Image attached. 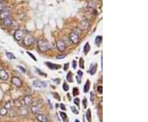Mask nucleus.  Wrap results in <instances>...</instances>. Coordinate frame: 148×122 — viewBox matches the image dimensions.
I'll use <instances>...</instances> for the list:
<instances>
[{"label": "nucleus", "mask_w": 148, "mask_h": 122, "mask_svg": "<svg viewBox=\"0 0 148 122\" xmlns=\"http://www.w3.org/2000/svg\"><path fill=\"white\" fill-rule=\"evenodd\" d=\"M60 107L62 108V110H63V111H65V110H66V107H65V105L63 104V103H61V104H60Z\"/></svg>", "instance_id": "f704fd0d"}, {"label": "nucleus", "mask_w": 148, "mask_h": 122, "mask_svg": "<svg viewBox=\"0 0 148 122\" xmlns=\"http://www.w3.org/2000/svg\"><path fill=\"white\" fill-rule=\"evenodd\" d=\"M40 111V106L39 105H35V106H32L31 107V111L32 114H34V115H37Z\"/></svg>", "instance_id": "f8f14e48"}, {"label": "nucleus", "mask_w": 148, "mask_h": 122, "mask_svg": "<svg viewBox=\"0 0 148 122\" xmlns=\"http://www.w3.org/2000/svg\"><path fill=\"white\" fill-rule=\"evenodd\" d=\"M12 83L14 84L15 86L18 87V88H20V87L21 86V79L18 77H15V76H14V77H12Z\"/></svg>", "instance_id": "9b49d317"}, {"label": "nucleus", "mask_w": 148, "mask_h": 122, "mask_svg": "<svg viewBox=\"0 0 148 122\" xmlns=\"http://www.w3.org/2000/svg\"><path fill=\"white\" fill-rule=\"evenodd\" d=\"M96 64H91V67H90V73H91V75H94V74L96 73Z\"/></svg>", "instance_id": "dca6fc26"}, {"label": "nucleus", "mask_w": 148, "mask_h": 122, "mask_svg": "<svg viewBox=\"0 0 148 122\" xmlns=\"http://www.w3.org/2000/svg\"><path fill=\"white\" fill-rule=\"evenodd\" d=\"M12 103H11V102H7L6 104H5V109H7V110H11L12 109Z\"/></svg>", "instance_id": "b1692460"}, {"label": "nucleus", "mask_w": 148, "mask_h": 122, "mask_svg": "<svg viewBox=\"0 0 148 122\" xmlns=\"http://www.w3.org/2000/svg\"><path fill=\"white\" fill-rule=\"evenodd\" d=\"M75 122H79V121L78 120H76V121H75Z\"/></svg>", "instance_id": "c03bdc74"}, {"label": "nucleus", "mask_w": 148, "mask_h": 122, "mask_svg": "<svg viewBox=\"0 0 148 122\" xmlns=\"http://www.w3.org/2000/svg\"><path fill=\"white\" fill-rule=\"evenodd\" d=\"M63 89L65 90V91H68L69 86L68 85V84H67V83H63Z\"/></svg>", "instance_id": "c85d7f7f"}, {"label": "nucleus", "mask_w": 148, "mask_h": 122, "mask_svg": "<svg viewBox=\"0 0 148 122\" xmlns=\"http://www.w3.org/2000/svg\"><path fill=\"white\" fill-rule=\"evenodd\" d=\"M36 71H37V72H38V73L40 74V75H45V76L46 75H45V73H43V72H40V71H39V69H37V68H36Z\"/></svg>", "instance_id": "58836bf2"}, {"label": "nucleus", "mask_w": 148, "mask_h": 122, "mask_svg": "<svg viewBox=\"0 0 148 122\" xmlns=\"http://www.w3.org/2000/svg\"><path fill=\"white\" fill-rule=\"evenodd\" d=\"M76 78H77V83H78V84H81V82H82V79L80 78V76H79V75H77V76H76Z\"/></svg>", "instance_id": "473e14b6"}, {"label": "nucleus", "mask_w": 148, "mask_h": 122, "mask_svg": "<svg viewBox=\"0 0 148 122\" xmlns=\"http://www.w3.org/2000/svg\"><path fill=\"white\" fill-rule=\"evenodd\" d=\"M66 46H67V44L63 40H59L57 42V48H58V51L63 52L66 49Z\"/></svg>", "instance_id": "0eeeda50"}, {"label": "nucleus", "mask_w": 148, "mask_h": 122, "mask_svg": "<svg viewBox=\"0 0 148 122\" xmlns=\"http://www.w3.org/2000/svg\"><path fill=\"white\" fill-rule=\"evenodd\" d=\"M7 113V110L5 109V108H2L0 109V116H5Z\"/></svg>", "instance_id": "393cba45"}, {"label": "nucleus", "mask_w": 148, "mask_h": 122, "mask_svg": "<svg viewBox=\"0 0 148 122\" xmlns=\"http://www.w3.org/2000/svg\"><path fill=\"white\" fill-rule=\"evenodd\" d=\"M102 89H103V87H102L101 85L98 86L97 90H98V93H99V94H102V92H103V90H102Z\"/></svg>", "instance_id": "c756f323"}, {"label": "nucleus", "mask_w": 148, "mask_h": 122, "mask_svg": "<svg viewBox=\"0 0 148 122\" xmlns=\"http://www.w3.org/2000/svg\"><path fill=\"white\" fill-rule=\"evenodd\" d=\"M91 102H93L94 101V93L93 92L91 93Z\"/></svg>", "instance_id": "c9c22d12"}, {"label": "nucleus", "mask_w": 148, "mask_h": 122, "mask_svg": "<svg viewBox=\"0 0 148 122\" xmlns=\"http://www.w3.org/2000/svg\"><path fill=\"white\" fill-rule=\"evenodd\" d=\"M8 77H9V75H8V73L5 70H0V79H2V80H7L8 79Z\"/></svg>", "instance_id": "6e6552de"}, {"label": "nucleus", "mask_w": 148, "mask_h": 122, "mask_svg": "<svg viewBox=\"0 0 148 122\" xmlns=\"http://www.w3.org/2000/svg\"><path fill=\"white\" fill-rule=\"evenodd\" d=\"M36 119L38 120L39 122H47L46 116H45V115H43V114H37Z\"/></svg>", "instance_id": "4468645a"}, {"label": "nucleus", "mask_w": 148, "mask_h": 122, "mask_svg": "<svg viewBox=\"0 0 148 122\" xmlns=\"http://www.w3.org/2000/svg\"><path fill=\"white\" fill-rule=\"evenodd\" d=\"M27 54H28V55H30V56H31V58H32V59H34L35 61H36V57H34V55H33V54H31V52H27Z\"/></svg>", "instance_id": "72a5a7b5"}, {"label": "nucleus", "mask_w": 148, "mask_h": 122, "mask_svg": "<svg viewBox=\"0 0 148 122\" xmlns=\"http://www.w3.org/2000/svg\"><path fill=\"white\" fill-rule=\"evenodd\" d=\"M79 66L82 69H84L85 66H84V60H83V58H80V61H79Z\"/></svg>", "instance_id": "a878e982"}, {"label": "nucleus", "mask_w": 148, "mask_h": 122, "mask_svg": "<svg viewBox=\"0 0 148 122\" xmlns=\"http://www.w3.org/2000/svg\"><path fill=\"white\" fill-rule=\"evenodd\" d=\"M77 74H78V75H83L82 71H77Z\"/></svg>", "instance_id": "37998d69"}, {"label": "nucleus", "mask_w": 148, "mask_h": 122, "mask_svg": "<svg viewBox=\"0 0 148 122\" xmlns=\"http://www.w3.org/2000/svg\"><path fill=\"white\" fill-rule=\"evenodd\" d=\"M7 7L2 2H0V12H3V11H7Z\"/></svg>", "instance_id": "a211bd4d"}, {"label": "nucleus", "mask_w": 148, "mask_h": 122, "mask_svg": "<svg viewBox=\"0 0 148 122\" xmlns=\"http://www.w3.org/2000/svg\"><path fill=\"white\" fill-rule=\"evenodd\" d=\"M18 68H19V69H20V71H22V72H24V73L26 72V70H25V69H24L23 67H18Z\"/></svg>", "instance_id": "a19ab883"}, {"label": "nucleus", "mask_w": 148, "mask_h": 122, "mask_svg": "<svg viewBox=\"0 0 148 122\" xmlns=\"http://www.w3.org/2000/svg\"><path fill=\"white\" fill-rule=\"evenodd\" d=\"M46 83L44 81H41V80H34L33 81V86L35 88H38V89H41V88H45V87H46Z\"/></svg>", "instance_id": "39448f33"}, {"label": "nucleus", "mask_w": 148, "mask_h": 122, "mask_svg": "<svg viewBox=\"0 0 148 122\" xmlns=\"http://www.w3.org/2000/svg\"><path fill=\"white\" fill-rule=\"evenodd\" d=\"M78 89L77 88H73V90H72V94H73V96H77L78 95Z\"/></svg>", "instance_id": "cd10ccee"}, {"label": "nucleus", "mask_w": 148, "mask_h": 122, "mask_svg": "<svg viewBox=\"0 0 148 122\" xmlns=\"http://www.w3.org/2000/svg\"><path fill=\"white\" fill-rule=\"evenodd\" d=\"M66 57V55H58V57H57V59H63V58H65Z\"/></svg>", "instance_id": "2f4dec72"}, {"label": "nucleus", "mask_w": 148, "mask_h": 122, "mask_svg": "<svg viewBox=\"0 0 148 122\" xmlns=\"http://www.w3.org/2000/svg\"><path fill=\"white\" fill-rule=\"evenodd\" d=\"M90 85H91L90 81L87 80V83H86V84H85V86H84V92L85 93H87L89 91V89H90Z\"/></svg>", "instance_id": "6ab92c4d"}, {"label": "nucleus", "mask_w": 148, "mask_h": 122, "mask_svg": "<svg viewBox=\"0 0 148 122\" xmlns=\"http://www.w3.org/2000/svg\"><path fill=\"white\" fill-rule=\"evenodd\" d=\"M72 72H68V75H67V79H68V81L69 82V83H72Z\"/></svg>", "instance_id": "4be33fe9"}, {"label": "nucleus", "mask_w": 148, "mask_h": 122, "mask_svg": "<svg viewBox=\"0 0 148 122\" xmlns=\"http://www.w3.org/2000/svg\"><path fill=\"white\" fill-rule=\"evenodd\" d=\"M2 22H3L4 25H6V26H12V20L11 17H7L6 19L2 20Z\"/></svg>", "instance_id": "2eb2a0df"}, {"label": "nucleus", "mask_w": 148, "mask_h": 122, "mask_svg": "<svg viewBox=\"0 0 148 122\" xmlns=\"http://www.w3.org/2000/svg\"><path fill=\"white\" fill-rule=\"evenodd\" d=\"M90 49H91L90 44H89L88 43H87V44H85V46H84V53L85 54H87V52L90 51Z\"/></svg>", "instance_id": "aec40b11"}, {"label": "nucleus", "mask_w": 148, "mask_h": 122, "mask_svg": "<svg viewBox=\"0 0 148 122\" xmlns=\"http://www.w3.org/2000/svg\"><path fill=\"white\" fill-rule=\"evenodd\" d=\"M46 66L51 70H58V68H60V66L59 65H55L53 64V63H51L49 62H46Z\"/></svg>", "instance_id": "ddd939ff"}, {"label": "nucleus", "mask_w": 148, "mask_h": 122, "mask_svg": "<svg viewBox=\"0 0 148 122\" xmlns=\"http://www.w3.org/2000/svg\"><path fill=\"white\" fill-rule=\"evenodd\" d=\"M60 116H61V118L63 119L64 121H67V115L64 112H60Z\"/></svg>", "instance_id": "bb28decb"}, {"label": "nucleus", "mask_w": 148, "mask_h": 122, "mask_svg": "<svg viewBox=\"0 0 148 122\" xmlns=\"http://www.w3.org/2000/svg\"><path fill=\"white\" fill-rule=\"evenodd\" d=\"M72 67H73L74 69L77 67V62H76V61H73V62H72Z\"/></svg>", "instance_id": "e433bc0d"}, {"label": "nucleus", "mask_w": 148, "mask_h": 122, "mask_svg": "<svg viewBox=\"0 0 148 122\" xmlns=\"http://www.w3.org/2000/svg\"><path fill=\"white\" fill-rule=\"evenodd\" d=\"M72 111H73V112H74L75 114H77V113H78V111H77L76 110V108H75V107H72Z\"/></svg>", "instance_id": "ea45409f"}, {"label": "nucleus", "mask_w": 148, "mask_h": 122, "mask_svg": "<svg viewBox=\"0 0 148 122\" xmlns=\"http://www.w3.org/2000/svg\"><path fill=\"white\" fill-rule=\"evenodd\" d=\"M68 64H65V65H64V70L67 71V69H68Z\"/></svg>", "instance_id": "79ce46f5"}, {"label": "nucleus", "mask_w": 148, "mask_h": 122, "mask_svg": "<svg viewBox=\"0 0 148 122\" xmlns=\"http://www.w3.org/2000/svg\"><path fill=\"white\" fill-rule=\"evenodd\" d=\"M87 121L88 122H91V110L88 109L87 111Z\"/></svg>", "instance_id": "412c9836"}, {"label": "nucleus", "mask_w": 148, "mask_h": 122, "mask_svg": "<svg viewBox=\"0 0 148 122\" xmlns=\"http://www.w3.org/2000/svg\"><path fill=\"white\" fill-rule=\"evenodd\" d=\"M37 46H38L39 50L41 52H46L50 49L49 43L47 39H40L37 43Z\"/></svg>", "instance_id": "f257e3e1"}, {"label": "nucleus", "mask_w": 148, "mask_h": 122, "mask_svg": "<svg viewBox=\"0 0 148 122\" xmlns=\"http://www.w3.org/2000/svg\"><path fill=\"white\" fill-rule=\"evenodd\" d=\"M79 102H80L79 98H74V103H75V104H76L77 106H79Z\"/></svg>", "instance_id": "7c9ffc66"}, {"label": "nucleus", "mask_w": 148, "mask_h": 122, "mask_svg": "<svg viewBox=\"0 0 148 122\" xmlns=\"http://www.w3.org/2000/svg\"><path fill=\"white\" fill-rule=\"evenodd\" d=\"M90 26H91L90 22H89L88 20H84V21H82V22H81L80 29L82 30H88L89 28H90Z\"/></svg>", "instance_id": "423d86ee"}, {"label": "nucleus", "mask_w": 148, "mask_h": 122, "mask_svg": "<svg viewBox=\"0 0 148 122\" xmlns=\"http://www.w3.org/2000/svg\"><path fill=\"white\" fill-rule=\"evenodd\" d=\"M6 55H7V57L9 58V59H16V57L12 53V52H6Z\"/></svg>", "instance_id": "5701e85b"}, {"label": "nucleus", "mask_w": 148, "mask_h": 122, "mask_svg": "<svg viewBox=\"0 0 148 122\" xmlns=\"http://www.w3.org/2000/svg\"><path fill=\"white\" fill-rule=\"evenodd\" d=\"M7 17H11V12L10 11L7 10V11L1 12V13H0V19L2 21Z\"/></svg>", "instance_id": "9d476101"}, {"label": "nucleus", "mask_w": 148, "mask_h": 122, "mask_svg": "<svg viewBox=\"0 0 148 122\" xmlns=\"http://www.w3.org/2000/svg\"><path fill=\"white\" fill-rule=\"evenodd\" d=\"M79 36H80L79 34H77V32L73 31V32H71L69 34L68 38H69V40L71 41L72 44H78V42L80 40V37Z\"/></svg>", "instance_id": "f03ea898"}, {"label": "nucleus", "mask_w": 148, "mask_h": 122, "mask_svg": "<svg viewBox=\"0 0 148 122\" xmlns=\"http://www.w3.org/2000/svg\"><path fill=\"white\" fill-rule=\"evenodd\" d=\"M23 42L26 46H31L35 43V38L31 35H25L23 39Z\"/></svg>", "instance_id": "20e7f679"}, {"label": "nucleus", "mask_w": 148, "mask_h": 122, "mask_svg": "<svg viewBox=\"0 0 148 122\" xmlns=\"http://www.w3.org/2000/svg\"><path fill=\"white\" fill-rule=\"evenodd\" d=\"M101 41H102V36H99V35L96 36V38L95 39V44L97 45V46H99V45L100 44Z\"/></svg>", "instance_id": "f3484780"}, {"label": "nucleus", "mask_w": 148, "mask_h": 122, "mask_svg": "<svg viewBox=\"0 0 148 122\" xmlns=\"http://www.w3.org/2000/svg\"><path fill=\"white\" fill-rule=\"evenodd\" d=\"M83 106H84L85 108L87 107V99H86V98L83 99Z\"/></svg>", "instance_id": "4c0bfd02"}, {"label": "nucleus", "mask_w": 148, "mask_h": 122, "mask_svg": "<svg viewBox=\"0 0 148 122\" xmlns=\"http://www.w3.org/2000/svg\"><path fill=\"white\" fill-rule=\"evenodd\" d=\"M23 102H25V104L26 106H31L33 104V99H32V98L31 96H29V95H26V96L24 97Z\"/></svg>", "instance_id": "1a4fd4ad"}, {"label": "nucleus", "mask_w": 148, "mask_h": 122, "mask_svg": "<svg viewBox=\"0 0 148 122\" xmlns=\"http://www.w3.org/2000/svg\"><path fill=\"white\" fill-rule=\"evenodd\" d=\"M24 37H25V33L21 30H17L14 33V38L17 41L23 40Z\"/></svg>", "instance_id": "7ed1b4c3"}]
</instances>
